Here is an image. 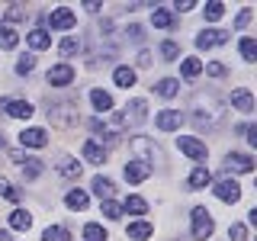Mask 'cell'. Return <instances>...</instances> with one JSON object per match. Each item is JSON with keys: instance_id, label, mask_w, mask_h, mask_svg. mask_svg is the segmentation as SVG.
<instances>
[{"instance_id": "f35d334b", "label": "cell", "mask_w": 257, "mask_h": 241, "mask_svg": "<svg viewBox=\"0 0 257 241\" xmlns=\"http://www.w3.org/2000/svg\"><path fill=\"white\" fill-rule=\"evenodd\" d=\"M0 193H4V196L10 199V203H16V199H20V190H16L13 183L7 180V177H0Z\"/></svg>"}, {"instance_id": "f1b7e54d", "label": "cell", "mask_w": 257, "mask_h": 241, "mask_svg": "<svg viewBox=\"0 0 257 241\" xmlns=\"http://www.w3.org/2000/svg\"><path fill=\"white\" fill-rule=\"evenodd\" d=\"M84 241H109V235H106L103 225L90 222V225H84Z\"/></svg>"}, {"instance_id": "83f0119b", "label": "cell", "mask_w": 257, "mask_h": 241, "mask_svg": "<svg viewBox=\"0 0 257 241\" xmlns=\"http://www.w3.org/2000/svg\"><path fill=\"white\" fill-rule=\"evenodd\" d=\"M112 80H116V87H125L128 90V87L135 84V71L132 68H116L112 71Z\"/></svg>"}, {"instance_id": "cb8c5ba5", "label": "cell", "mask_w": 257, "mask_h": 241, "mask_svg": "<svg viewBox=\"0 0 257 241\" xmlns=\"http://www.w3.org/2000/svg\"><path fill=\"white\" fill-rule=\"evenodd\" d=\"M42 241H71V231L64 225H48L42 231Z\"/></svg>"}, {"instance_id": "d4e9b609", "label": "cell", "mask_w": 257, "mask_h": 241, "mask_svg": "<svg viewBox=\"0 0 257 241\" xmlns=\"http://www.w3.org/2000/svg\"><path fill=\"white\" fill-rule=\"evenodd\" d=\"M155 90L161 93V96H167V100H171V96H177L180 93V80H174V77H164V80H158V87Z\"/></svg>"}, {"instance_id": "f907efd6", "label": "cell", "mask_w": 257, "mask_h": 241, "mask_svg": "<svg viewBox=\"0 0 257 241\" xmlns=\"http://www.w3.org/2000/svg\"><path fill=\"white\" fill-rule=\"evenodd\" d=\"M10 158L16 161V164H23V161H26V155H23V151H10Z\"/></svg>"}, {"instance_id": "b9f144b4", "label": "cell", "mask_w": 257, "mask_h": 241, "mask_svg": "<svg viewBox=\"0 0 257 241\" xmlns=\"http://www.w3.org/2000/svg\"><path fill=\"white\" fill-rule=\"evenodd\" d=\"M222 13H225V4H219V0L206 4V20H222Z\"/></svg>"}, {"instance_id": "d6986e66", "label": "cell", "mask_w": 257, "mask_h": 241, "mask_svg": "<svg viewBox=\"0 0 257 241\" xmlns=\"http://www.w3.org/2000/svg\"><path fill=\"white\" fill-rule=\"evenodd\" d=\"M90 190H93V193H96L100 199H109V196H112V190H116V187H112V180H109V177L96 174L93 180H90Z\"/></svg>"}, {"instance_id": "681fc988", "label": "cell", "mask_w": 257, "mask_h": 241, "mask_svg": "<svg viewBox=\"0 0 257 241\" xmlns=\"http://www.w3.org/2000/svg\"><path fill=\"white\" fill-rule=\"evenodd\" d=\"M139 64H142V68H148V64H151V52H142L139 55Z\"/></svg>"}, {"instance_id": "9c48e42d", "label": "cell", "mask_w": 257, "mask_h": 241, "mask_svg": "<svg viewBox=\"0 0 257 241\" xmlns=\"http://www.w3.org/2000/svg\"><path fill=\"white\" fill-rule=\"evenodd\" d=\"M71 80H74V68H71L68 61L55 64V68L48 71V84H52V87H68Z\"/></svg>"}, {"instance_id": "2e32d148", "label": "cell", "mask_w": 257, "mask_h": 241, "mask_svg": "<svg viewBox=\"0 0 257 241\" xmlns=\"http://www.w3.org/2000/svg\"><path fill=\"white\" fill-rule=\"evenodd\" d=\"M84 158L90 161V164H106V148H103L100 142L87 139V142H84Z\"/></svg>"}, {"instance_id": "7a4b0ae2", "label": "cell", "mask_w": 257, "mask_h": 241, "mask_svg": "<svg viewBox=\"0 0 257 241\" xmlns=\"http://www.w3.org/2000/svg\"><path fill=\"white\" fill-rule=\"evenodd\" d=\"M48 119H52L55 126H61V129H71L77 123V103H71V100L52 103V100H48Z\"/></svg>"}, {"instance_id": "8992f818", "label": "cell", "mask_w": 257, "mask_h": 241, "mask_svg": "<svg viewBox=\"0 0 257 241\" xmlns=\"http://www.w3.org/2000/svg\"><path fill=\"white\" fill-rule=\"evenodd\" d=\"M74 23H77V13L71 7H58V10L48 13V26L52 29H74Z\"/></svg>"}, {"instance_id": "816d5d0a", "label": "cell", "mask_w": 257, "mask_h": 241, "mask_svg": "<svg viewBox=\"0 0 257 241\" xmlns=\"http://www.w3.org/2000/svg\"><path fill=\"white\" fill-rule=\"evenodd\" d=\"M0 241H13V238H10V231H0Z\"/></svg>"}, {"instance_id": "c3c4849f", "label": "cell", "mask_w": 257, "mask_h": 241, "mask_svg": "<svg viewBox=\"0 0 257 241\" xmlns=\"http://www.w3.org/2000/svg\"><path fill=\"white\" fill-rule=\"evenodd\" d=\"M84 10H90V13H96V10H103V4H96V0H87V4H84Z\"/></svg>"}, {"instance_id": "f546056e", "label": "cell", "mask_w": 257, "mask_h": 241, "mask_svg": "<svg viewBox=\"0 0 257 241\" xmlns=\"http://www.w3.org/2000/svg\"><path fill=\"white\" fill-rule=\"evenodd\" d=\"M26 7H23V4H10V7H7V13H4V26H10V23H20V20H26Z\"/></svg>"}, {"instance_id": "1f68e13d", "label": "cell", "mask_w": 257, "mask_h": 241, "mask_svg": "<svg viewBox=\"0 0 257 241\" xmlns=\"http://www.w3.org/2000/svg\"><path fill=\"white\" fill-rule=\"evenodd\" d=\"M58 52H61V58H71V55H77V52H80V39H77V36H68V39H61Z\"/></svg>"}, {"instance_id": "bcb514c9", "label": "cell", "mask_w": 257, "mask_h": 241, "mask_svg": "<svg viewBox=\"0 0 257 241\" xmlns=\"http://www.w3.org/2000/svg\"><path fill=\"white\" fill-rule=\"evenodd\" d=\"M125 36L132 39V42H139V39H142V26H128V29H125Z\"/></svg>"}, {"instance_id": "ffe728a7", "label": "cell", "mask_w": 257, "mask_h": 241, "mask_svg": "<svg viewBox=\"0 0 257 241\" xmlns=\"http://www.w3.org/2000/svg\"><path fill=\"white\" fill-rule=\"evenodd\" d=\"M29 225H32V215L26 212V209H13V212H10V228L29 231Z\"/></svg>"}, {"instance_id": "60d3db41", "label": "cell", "mask_w": 257, "mask_h": 241, "mask_svg": "<svg viewBox=\"0 0 257 241\" xmlns=\"http://www.w3.org/2000/svg\"><path fill=\"white\" fill-rule=\"evenodd\" d=\"M32 68H36V55H23V58L16 61V74H29Z\"/></svg>"}, {"instance_id": "4dcf8cb0", "label": "cell", "mask_w": 257, "mask_h": 241, "mask_svg": "<svg viewBox=\"0 0 257 241\" xmlns=\"http://www.w3.org/2000/svg\"><path fill=\"white\" fill-rule=\"evenodd\" d=\"M151 23H155L158 29H171V26H174V13H171V10H158V7H155V13H151Z\"/></svg>"}, {"instance_id": "d590c367", "label": "cell", "mask_w": 257, "mask_h": 241, "mask_svg": "<svg viewBox=\"0 0 257 241\" xmlns=\"http://www.w3.org/2000/svg\"><path fill=\"white\" fill-rule=\"evenodd\" d=\"M241 58H244L247 64H251V61H257V42H254V39H241Z\"/></svg>"}, {"instance_id": "ac0fdd59", "label": "cell", "mask_w": 257, "mask_h": 241, "mask_svg": "<svg viewBox=\"0 0 257 241\" xmlns=\"http://www.w3.org/2000/svg\"><path fill=\"white\" fill-rule=\"evenodd\" d=\"M87 203H90L87 190H68V196H64V206H68V209H74V212L87 209Z\"/></svg>"}, {"instance_id": "30bf717a", "label": "cell", "mask_w": 257, "mask_h": 241, "mask_svg": "<svg viewBox=\"0 0 257 241\" xmlns=\"http://www.w3.org/2000/svg\"><path fill=\"white\" fill-rule=\"evenodd\" d=\"M225 167L235 174H251L254 171V158L251 155H241V151H231L228 158H225Z\"/></svg>"}, {"instance_id": "7402d4cb", "label": "cell", "mask_w": 257, "mask_h": 241, "mask_svg": "<svg viewBox=\"0 0 257 241\" xmlns=\"http://www.w3.org/2000/svg\"><path fill=\"white\" fill-rule=\"evenodd\" d=\"M26 42H29L32 48H36V52H42V48H48V45H52V36H48L45 29H32L29 36H26Z\"/></svg>"}, {"instance_id": "4fadbf2b", "label": "cell", "mask_w": 257, "mask_h": 241, "mask_svg": "<svg viewBox=\"0 0 257 241\" xmlns=\"http://www.w3.org/2000/svg\"><path fill=\"white\" fill-rule=\"evenodd\" d=\"M231 106H235L238 112H254V93L247 90V87L231 90Z\"/></svg>"}, {"instance_id": "484cf974", "label": "cell", "mask_w": 257, "mask_h": 241, "mask_svg": "<svg viewBox=\"0 0 257 241\" xmlns=\"http://www.w3.org/2000/svg\"><path fill=\"white\" fill-rule=\"evenodd\" d=\"M151 235H155V228H151L148 222H132V225H128V238H135V241H145Z\"/></svg>"}, {"instance_id": "277c9868", "label": "cell", "mask_w": 257, "mask_h": 241, "mask_svg": "<svg viewBox=\"0 0 257 241\" xmlns=\"http://www.w3.org/2000/svg\"><path fill=\"white\" fill-rule=\"evenodd\" d=\"M212 231H215V222H212V215H209V209L196 206V209H193V238L206 241Z\"/></svg>"}, {"instance_id": "7c38bea8", "label": "cell", "mask_w": 257, "mask_h": 241, "mask_svg": "<svg viewBox=\"0 0 257 241\" xmlns=\"http://www.w3.org/2000/svg\"><path fill=\"white\" fill-rule=\"evenodd\" d=\"M225 42H228L225 29H203L196 36V48H212V45H225Z\"/></svg>"}, {"instance_id": "6da1fadb", "label": "cell", "mask_w": 257, "mask_h": 241, "mask_svg": "<svg viewBox=\"0 0 257 241\" xmlns=\"http://www.w3.org/2000/svg\"><path fill=\"white\" fill-rule=\"evenodd\" d=\"M193 123H196L199 129H215L225 123V106L219 100H215L212 93H196L193 96Z\"/></svg>"}, {"instance_id": "52a82bcc", "label": "cell", "mask_w": 257, "mask_h": 241, "mask_svg": "<svg viewBox=\"0 0 257 241\" xmlns=\"http://www.w3.org/2000/svg\"><path fill=\"white\" fill-rule=\"evenodd\" d=\"M0 109L7 112V116H13V119H29L32 112V103H26V100H10V96H4V100H0Z\"/></svg>"}, {"instance_id": "5bb4252c", "label": "cell", "mask_w": 257, "mask_h": 241, "mask_svg": "<svg viewBox=\"0 0 257 241\" xmlns=\"http://www.w3.org/2000/svg\"><path fill=\"white\" fill-rule=\"evenodd\" d=\"M45 142H48L45 129H23V132H20V145H23V148H42Z\"/></svg>"}, {"instance_id": "7bdbcfd3", "label": "cell", "mask_w": 257, "mask_h": 241, "mask_svg": "<svg viewBox=\"0 0 257 241\" xmlns=\"http://www.w3.org/2000/svg\"><path fill=\"white\" fill-rule=\"evenodd\" d=\"M228 238H231V241H247V228H244L241 222H235V225L228 228Z\"/></svg>"}, {"instance_id": "ee69618b", "label": "cell", "mask_w": 257, "mask_h": 241, "mask_svg": "<svg viewBox=\"0 0 257 241\" xmlns=\"http://www.w3.org/2000/svg\"><path fill=\"white\" fill-rule=\"evenodd\" d=\"M203 68H206V74H212V77H225V74H228V68L219 64V61H209V64H203Z\"/></svg>"}, {"instance_id": "f5cc1de1", "label": "cell", "mask_w": 257, "mask_h": 241, "mask_svg": "<svg viewBox=\"0 0 257 241\" xmlns=\"http://www.w3.org/2000/svg\"><path fill=\"white\" fill-rule=\"evenodd\" d=\"M0 148H4V135H0Z\"/></svg>"}, {"instance_id": "e575fe53", "label": "cell", "mask_w": 257, "mask_h": 241, "mask_svg": "<svg viewBox=\"0 0 257 241\" xmlns=\"http://www.w3.org/2000/svg\"><path fill=\"white\" fill-rule=\"evenodd\" d=\"M122 209H125V212H132V215H145V212H148V203H145L142 196H128Z\"/></svg>"}, {"instance_id": "3957f363", "label": "cell", "mask_w": 257, "mask_h": 241, "mask_svg": "<svg viewBox=\"0 0 257 241\" xmlns=\"http://www.w3.org/2000/svg\"><path fill=\"white\" fill-rule=\"evenodd\" d=\"M132 151L135 155H142V158H135V161H142V164H161V151H158V145L151 142V139H145V135H139V139H132Z\"/></svg>"}, {"instance_id": "ab89813d", "label": "cell", "mask_w": 257, "mask_h": 241, "mask_svg": "<svg viewBox=\"0 0 257 241\" xmlns=\"http://www.w3.org/2000/svg\"><path fill=\"white\" fill-rule=\"evenodd\" d=\"M161 55H164V61H177V55H180V45L167 39V42L161 45Z\"/></svg>"}, {"instance_id": "44dd1931", "label": "cell", "mask_w": 257, "mask_h": 241, "mask_svg": "<svg viewBox=\"0 0 257 241\" xmlns=\"http://www.w3.org/2000/svg\"><path fill=\"white\" fill-rule=\"evenodd\" d=\"M90 103H93L96 112H109L112 109V96L106 90H90Z\"/></svg>"}, {"instance_id": "836d02e7", "label": "cell", "mask_w": 257, "mask_h": 241, "mask_svg": "<svg viewBox=\"0 0 257 241\" xmlns=\"http://www.w3.org/2000/svg\"><path fill=\"white\" fill-rule=\"evenodd\" d=\"M58 174L61 177H80V164L74 158H61L58 161Z\"/></svg>"}, {"instance_id": "4316f807", "label": "cell", "mask_w": 257, "mask_h": 241, "mask_svg": "<svg viewBox=\"0 0 257 241\" xmlns=\"http://www.w3.org/2000/svg\"><path fill=\"white\" fill-rule=\"evenodd\" d=\"M180 71H183V77H187V80H193V77L203 74V61H199V58H183Z\"/></svg>"}, {"instance_id": "e0dca14e", "label": "cell", "mask_w": 257, "mask_h": 241, "mask_svg": "<svg viewBox=\"0 0 257 241\" xmlns=\"http://www.w3.org/2000/svg\"><path fill=\"white\" fill-rule=\"evenodd\" d=\"M122 116H125V123H145V116H148V103H145V100H132L125 106Z\"/></svg>"}, {"instance_id": "603a6c76", "label": "cell", "mask_w": 257, "mask_h": 241, "mask_svg": "<svg viewBox=\"0 0 257 241\" xmlns=\"http://www.w3.org/2000/svg\"><path fill=\"white\" fill-rule=\"evenodd\" d=\"M190 190H203V187H209V183H212V174L206 171V167H196V171L190 174Z\"/></svg>"}, {"instance_id": "d6a6232c", "label": "cell", "mask_w": 257, "mask_h": 241, "mask_svg": "<svg viewBox=\"0 0 257 241\" xmlns=\"http://www.w3.org/2000/svg\"><path fill=\"white\" fill-rule=\"evenodd\" d=\"M20 45V36H16L13 26H0V48H16Z\"/></svg>"}, {"instance_id": "ba28073f", "label": "cell", "mask_w": 257, "mask_h": 241, "mask_svg": "<svg viewBox=\"0 0 257 241\" xmlns=\"http://www.w3.org/2000/svg\"><path fill=\"white\" fill-rule=\"evenodd\" d=\"M215 196H219L222 203H238V199H241L238 180H231V177H222V180L215 183Z\"/></svg>"}, {"instance_id": "8fae6325", "label": "cell", "mask_w": 257, "mask_h": 241, "mask_svg": "<svg viewBox=\"0 0 257 241\" xmlns=\"http://www.w3.org/2000/svg\"><path fill=\"white\" fill-rule=\"evenodd\" d=\"M180 123H183V112H177V109H161L155 116V126L161 132H174V129H180Z\"/></svg>"}, {"instance_id": "74e56055", "label": "cell", "mask_w": 257, "mask_h": 241, "mask_svg": "<svg viewBox=\"0 0 257 241\" xmlns=\"http://www.w3.org/2000/svg\"><path fill=\"white\" fill-rule=\"evenodd\" d=\"M23 171H26V177L32 180V177L42 174V161H39V158H26V161H23Z\"/></svg>"}, {"instance_id": "7dc6e473", "label": "cell", "mask_w": 257, "mask_h": 241, "mask_svg": "<svg viewBox=\"0 0 257 241\" xmlns=\"http://www.w3.org/2000/svg\"><path fill=\"white\" fill-rule=\"evenodd\" d=\"M193 7H196V0H177V10H180V13L193 10Z\"/></svg>"}, {"instance_id": "9a60e30c", "label": "cell", "mask_w": 257, "mask_h": 241, "mask_svg": "<svg viewBox=\"0 0 257 241\" xmlns=\"http://www.w3.org/2000/svg\"><path fill=\"white\" fill-rule=\"evenodd\" d=\"M148 174H151V167H148V164H142V161H128V164H125V180H128V183H142V180H148Z\"/></svg>"}, {"instance_id": "5b68a950", "label": "cell", "mask_w": 257, "mask_h": 241, "mask_svg": "<svg viewBox=\"0 0 257 241\" xmlns=\"http://www.w3.org/2000/svg\"><path fill=\"white\" fill-rule=\"evenodd\" d=\"M177 148H180L187 158H193V161H206V155H209V148H206L199 139H193V135H183V139H177Z\"/></svg>"}, {"instance_id": "f6af8a7d", "label": "cell", "mask_w": 257, "mask_h": 241, "mask_svg": "<svg viewBox=\"0 0 257 241\" xmlns=\"http://www.w3.org/2000/svg\"><path fill=\"white\" fill-rule=\"evenodd\" d=\"M251 16H254L251 10H241V13H238V20H235V29H244L247 23H251Z\"/></svg>"}, {"instance_id": "8d00e7d4", "label": "cell", "mask_w": 257, "mask_h": 241, "mask_svg": "<svg viewBox=\"0 0 257 241\" xmlns=\"http://www.w3.org/2000/svg\"><path fill=\"white\" fill-rule=\"evenodd\" d=\"M103 215H106V219H122V206L119 203H112V199H103Z\"/></svg>"}]
</instances>
